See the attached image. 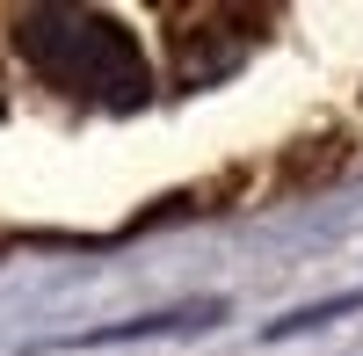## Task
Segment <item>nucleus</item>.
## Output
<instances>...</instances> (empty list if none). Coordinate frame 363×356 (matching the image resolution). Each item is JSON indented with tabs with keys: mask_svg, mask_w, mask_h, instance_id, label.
<instances>
[{
	"mask_svg": "<svg viewBox=\"0 0 363 356\" xmlns=\"http://www.w3.org/2000/svg\"><path fill=\"white\" fill-rule=\"evenodd\" d=\"M15 44L44 80H58L66 95H87L102 109H138L153 95V66H145L138 37L102 8H22Z\"/></svg>",
	"mask_w": 363,
	"mask_h": 356,
	"instance_id": "obj_1",
	"label": "nucleus"
},
{
	"mask_svg": "<svg viewBox=\"0 0 363 356\" xmlns=\"http://www.w3.org/2000/svg\"><path fill=\"white\" fill-rule=\"evenodd\" d=\"M225 299H203V306H174V313H145V320H116V328H87V335H58L37 349H109V342H153V335H189V328H218Z\"/></svg>",
	"mask_w": 363,
	"mask_h": 356,
	"instance_id": "obj_2",
	"label": "nucleus"
}]
</instances>
